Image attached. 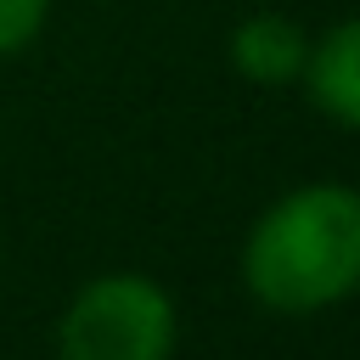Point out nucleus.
Returning a JSON list of instances; mask_svg holds the SVG:
<instances>
[{
    "label": "nucleus",
    "instance_id": "obj_1",
    "mask_svg": "<svg viewBox=\"0 0 360 360\" xmlns=\"http://www.w3.org/2000/svg\"><path fill=\"white\" fill-rule=\"evenodd\" d=\"M242 281L276 315H315L360 287V191L338 180L276 197L248 242Z\"/></svg>",
    "mask_w": 360,
    "mask_h": 360
},
{
    "label": "nucleus",
    "instance_id": "obj_2",
    "mask_svg": "<svg viewBox=\"0 0 360 360\" xmlns=\"http://www.w3.org/2000/svg\"><path fill=\"white\" fill-rule=\"evenodd\" d=\"M174 304L152 276L112 270L73 292L56 326L62 360H169L174 354Z\"/></svg>",
    "mask_w": 360,
    "mask_h": 360
},
{
    "label": "nucleus",
    "instance_id": "obj_3",
    "mask_svg": "<svg viewBox=\"0 0 360 360\" xmlns=\"http://www.w3.org/2000/svg\"><path fill=\"white\" fill-rule=\"evenodd\" d=\"M304 90L326 118L360 129V17H349V22L326 28L321 39H309Z\"/></svg>",
    "mask_w": 360,
    "mask_h": 360
},
{
    "label": "nucleus",
    "instance_id": "obj_4",
    "mask_svg": "<svg viewBox=\"0 0 360 360\" xmlns=\"http://www.w3.org/2000/svg\"><path fill=\"white\" fill-rule=\"evenodd\" d=\"M231 62L253 84H292V79H304L309 34L292 17H281V11H253L231 34Z\"/></svg>",
    "mask_w": 360,
    "mask_h": 360
},
{
    "label": "nucleus",
    "instance_id": "obj_5",
    "mask_svg": "<svg viewBox=\"0 0 360 360\" xmlns=\"http://www.w3.org/2000/svg\"><path fill=\"white\" fill-rule=\"evenodd\" d=\"M45 17H51V0H0V56H17L22 45H34Z\"/></svg>",
    "mask_w": 360,
    "mask_h": 360
}]
</instances>
